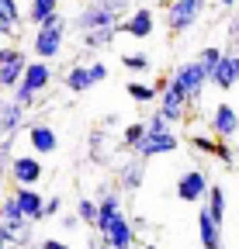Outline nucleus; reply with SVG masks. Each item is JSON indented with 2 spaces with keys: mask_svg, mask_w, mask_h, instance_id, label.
Returning <instances> with one entry per match:
<instances>
[{
  "mask_svg": "<svg viewBox=\"0 0 239 249\" xmlns=\"http://www.w3.org/2000/svg\"><path fill=\"white\" fill-rule=\"evenodd\" d=\"M132 7V0H87L83 11L76 14L73 28L76 31H94V28H118Z\"/></svg>",
  "mask_w": 239,
  "mask_h": 249,
  "instance_id": "f257e3e1",
  "label": "nucleus"
},
{
  "mask_svg": "<svg viewBox=\"0 0 239 249\" xmlns=\"http://www.w3.org/2000/svg\"><path fill=\"white\" fill-rule=\"evenodd\" d=\"M52 87V66L45 59H28V66L21 73V83L11 90V97L21 104V107H32L42 93Z\"/></svg>",
  "mask_w": 239,
  "mask_h": 249,
  "instance_id": "f03ea898",
  "label": "nucleus"
},
{
  "mask_svg": "<svg viewBox=\"0 0 239 249\" xmlns=\"http://www.w3.org/2000/svg\"><path fill=\"white\" fill-rule=\"evenodd\" d=\"M63 45H66V18H63V11H59L52 21H45V24L35 28L32 52H35V59H45L49 62V59H59Z\"/></svg>",
  "mask_w": 239,
  "mask_h": 249,
  "instance_id": "7ed1b4c3",
  "label": "nucleus"
},
{
  "mask_svg": "<svg viewBox=\"0 0 239 249\" xmlns=\"http://www.w3.org/2000/svg\"><path fill=\"white\" fill-rule=\"evenodd\" d=\"M204 83H208V73L201 70V62H198V59L181 62V66L170 73V87H173V90H181L184 97H187V104H198V101H201Z\"/></svg>",
  "mask_w": 239,
  "mask_h": 249,
  "instance_id": "20e7f679",
  "label": "nucleus"
},
{
  "mask_svg": "<svg viewBox=\"0 0 239 249\" xmlns=\"http://www.w3.org/2000/svg\"><path fill=\"white\" fill-rule=\"evenodd\" d=\"M7 173H11V183H14V187H38L42 177H45L42 156H35V152H21V156H18V152H14Z\"/></svg>",
  "mask_w": 239,
  "mask_h": 249,
  "instance_id": "39448f33",
  "label": "nucleus"
},
{
  "mask_svg": "<svg viewBox=\"0 0 239 249\" xmlns=\"http://www.w3.org/2000/svg\"><path fill=\"white\" fill-rule=\"evenodd\" d=\"M201 14H204V0H173L166 7V28L173 35H184L201 21Z\"/></svg>",
  "mask_w": 239,
  "mask_h": 249,
  "instance_id": "423d86ee",
  "label": "nucleus"
},
{
  "mask_svg": "<svg viewBox=\"0 0 239 249\" xmlns=\"http://www.w3.org/2000/svg\"><path fill=\"white\" fill-rule=\"evenodd\" d=\"M208 191H212V180H208V173L198 170V166H191V170H184L177 177V197L184 204H204Z\"/></svg>",
  "mask_w": 239,
  "mask_h": 249,
  "instance_id": "0eeeda50",
  "label": "nucleus"
},
{
  "mask_svg": "<svg viewBox=\"0 0 239 249\" xmlns=\"http://www.w3.org/2000/svg\"><path fill=\"white\" fill-rule=\"evenodd\" d=\"M24 66H28V59H24L21 49H14V45H4V49H0V90L11 93V90L21 83Z\"/></svg>",
  "mask_w": 239,
  "mask_h": 249,
  "instance_id": "6e6552de",
  "label": "nucleus"
},
{
  "mask_svg": "<svg viewBox=\"0 0 239 249\" xmlns=\"http://www.w3.org/2000/svg\"><path fill=\"white\" fill-rule=\"evenodd\" d=\"M177 145H181V139H177V128L170 132H146L142 142L132 149L139 160H153V156H166V152H177Z\"/></svg>",
  "mask_w": 239,
  "mask_h": 249,
  "instance_id": "1a4fd4ad",
  "label": "nucleus"
},
{
  "mask_svg": "<svg viewBox=\"0 0 239 249\" xmlns=\"http://www.w3.org/2000/svg\"><path fill=\"white\" fill-rule=\"evenodd\" d=\"M118 31H125V35H132V38L146 42V38H149V35L156 31V14H153V7H146V4L132 7V11H129L125 18H122Z\"/></svg>",
  "mask_w": 239,
  "mask_h": 249,
  "instance_id": "9d476101",
  "label": "nucleus"
},
{
  "mask_svg": "<svg viewBox=\"0 0 239 249\" xmlns=\"http://www.w3.org/2000/svg\"><path fill=\"white\" fill-rule=\"evenodd\" d=\"M187 107H191V104H187V97H184L181 90H173V87H170V80H166V87L160 90V97H156V111L173 124V128H177V124L187 118Z\"/></svg>",
  "mask_w": 239,
  "mask_h": 249,
  "instance_id": "9b49d317",
  "label": "nucleus"
},
{
  "mask_svg": "<svg viewBox=\"0 0 239 249\" xmlns=\"http://www.w3.org/2000/svg\"><path fill=\"white\" fill-rule=\"evenodd\" d=\"M208 124H212V135H215V139H225V142H229V139L239 135V111H236L232 104H215Z\"/></svg>",
  "mask_w": 239,
  "mask_h": 249,
  "instance_id": "f8f14e48",
  "label": "nucleus"
},
{
  "mask_svg": "<svg viewBox=\"0 0 239 249\" xmlns=\"http://www.w3.org/2000/svg\"><path fill=\"white\" fill-rule=\"evenodd\" d=\"M11 194H14V201H18L21 214H24V222L38 225L42 218H45V197L38 194V187H14Z\"/></svg>",
  "mask_w": 239,
  "mask_h": 249,
  "instance_id": "ddd939ff",
  "label": "nucleus"
},
{
  "mask_svg": "<svg viewBox=\"0 0 239 249\" xmlns=\"http://www.w3.org/2000/svg\"><path fill=\"white\" fill-rule=\"evenodd\" d=\"M28 145H32L35 156H52L59 149V132L49 121H35V124H28Z\"/></svg>",
  "mask_w": 239,
  "mask_h": 249,
  "instance_id": "4468645a",
  "label": "nucleus"
},
{
  "mask_svg": "<svg viewBox=\"0 0 239 249\" xmlns=\"http://www.w3.org/2000/svg\"><path fill=\"white\" fill-rule=\"evenodd\" d=\"M104 242H108V249H135V229L125 211L111 222V229L104 232Z\"/></svg>",
  "mask_w": 239,
  "mask_h": 249,
  "instance_id": "2eb2a0df",
  "label": "nucleus"
},
{
  "mask_svg": "<svg viewBox=\"0 0 239 249\" xmlns=\"http://www.w3.org/2000/svg\"><path fill=\"white\" fill-rule=\"evenodd\" d=\"M125 208H122V194H114V191H104L101 194V201H97V222H94V232L97 235H104L108 229H111V222L118 214H122Z\"/></svg>",
  "mask_w": 239,
  "mask_h": 249,
  "instance_id": "dca6fc26",
  "label": "nucleus"
},
{
  "mask_svg": "<svg viewBox=\"0 0 239 249\" xmlns=\"http://www.w3.org/2000/svg\"><path fill=\"white\" fill-rule=\"evenodd\" d=\"M198 239H201L204 249H222V222L204 204L198 211Z\"/></svg>",
  "mask_w": 239,
  "mask_h": 249,
  "instance_id": "f3484780",
  "label": "nucleus"
},
{
  "mask_svg": "<svg viewBox=\"0 0 239 249\" xmlns=\"http://www.w3.org/2000/svg\"><path fill=\"white\" fill-rule=\"evenodd\" d=\"M24 111H28V107H21L14 97L0 101V139L18 135V132L24 128Z\"/></svg>",
  "mask_w": 239,
  "mask_h": 249,
  "instance_id": "a211bd4d",
  "label": "nucleus"
},
{
  "mask_svg": "<svg viewBox=\"0 0 239 249\" xmlns=\"http://www.w3.org/2000/svg\"><path fill=\"white\" fill-rule=\"evenodd\" d=\"M63 87H66L70 93H87V90H94L97 80H94L91 62H73V66L66 70V76H63Z\"/></svg>",
  "mask_w": 239,
  "mask_h": 249,
  "instance_id": "6ab92c4d",
  "label": "nucleus"
},
{
  "mask_svg": "<svg viewBox=\"0 0 239 249\" xmlns=\"http://www.w3.org/2000/svg\"><path fill=\"white\" fill-rule=\"evenodd\" d=\"M142 180H146V160H139V156H132V160H125L118 166V187L125 194H135L142 187Z\"/></svg>",
  "mask_w": 239,
  "mask_h": 249,
  "instance_id": "aec40b11",
  "label": "nucleus"
},
{
  "mask_svg": "<svg viewBox=\"0 0 239 249\" xmlns=\"http://www.w3.org/2000/svg\"><path fill=\"white\" fill-rule=\"evenodd\" d=\"M212 83L215 90H232L236 83H239V66H236V59H232V52H225L222 59H219V66L212 70Z\"/></svg>",
  "mask_w": 239,
  "mask_h": 249,
  "instance_id": "412c9836",
  "label": "nucleus"
},
{
  "mask_svg": "<svg viewBox=\"0 0 239 249\" xmlns=\"http://www.w3.org/2000/svg\"><path fill=\"white\" fill-rule=\"evenodd\" d=\"M163 87H166V80H160V83H153V87L142 83V80H129V83H125V93H129L135 104H153V101L160 97Z\"/></svg>",
  "mask_w": 239,
  "mask_h": 249,
  "instance_id": "4be33fe9",
  "label": "nucleus"
},
{
  "mask_svg": "<svg viewBox=\"0 0 239 249\" xmlns=\"http://www.w3.org/2000/svg\"><path fill=\"white\" fill-rule=\"evenodd\" d=\"M55 14H59V0H28V11H24V18L32 21L35 28L52 21Z\"/></svg>",
  "mask_w": 239,
  "mask_h": 249,
  "instance_id": "5701e85b",
  "label": "nucleus"
},
{
  "mask_svg": "<svg viewBox=\"0 0 239 249\" xmlns=\"http://www.w3.org/2000/svg\"><path fill=\"white\" fill-rule=\"evenodd\" d=\"M118 35V28H94V31H80L83 49H108Z\"/></svg>",
  "mask_w": 239,
  "mask_h": 249,
  "instance_id": "b1692460",
  "label": "nucleus"
},
{
  "mask_svg": "<svg viewBox=\"0 0 239 249\" xmlns=\"http://www.w3.org/2000/svg\"><path fill=\"white\" fill-rule=\"evenodd\" d=\"M0 222H7V225L14 229V235H18L21 225H28V222H24V214H21V208H18V201H14V194L0 197Z\"/></svg>",
  "mask_w": 239,
  "mask_h": 249,
  "instance_id": "393cba45",
  "label": "nucleus"
},
{
  "mask_svg": "<svg viewBox=\"0 0 239 249\" xmlns=\"http://www.w3.org/2000/svg\"><path fill=\"white\" fill-rule=\"evenodd\" d=\"M204 208L212 211L219 222H225V191L219 183H212V191H208V197H204Z\"/></svg>",
  "mask_w": 239,
  "mask_h": 249,
  "instance_id": "a878e982",
  "label": "nucleus"
},
{
  "mask_svg": "<svg viewBox=\"0 0 239 249\" xmlns=\"http://www.w3.org/2000/svg\"><path fill=\"white\" fill-rule=\"evenodd\" d=\"M142 135H146V121H132V124H125V128H122V142H118V145L132 152V149L142 142Z\"/></svg>",
  "mask_w": 239,
  "mask_h": 249,
  "instance_id": "bb28decb",
  "label": "nucleus"
},
{
  "mask_svg": "<svg viewBox=\"0 0 239 249\" xmlns=\"http://www.w3.org/2000/svg\"><path fill=\"white\" fill-rule=\"evenodd\" d=\"M225 55V49H219V45H204L201 49V55H198V62H201V70L208 73V80H212V70L219 66V59Z\"/></svg>",
  "mask_w": 239,
  "mask_h": 249,
  "instance_id": "cd10ccee",
  "label": "nucleus"
},
{
  "mask_svg": "<svg viewBox=\"0 0 239 249\" xmlns=\"http://www.w3.org/2000/svg\"><path fill=\"white\" fill-rule=\"evenodd\" d=\"M76 218H80V225H94L97 222V201L94 197H76Z\"/></svg>",
  "mask_w": 239,
  "mask_h": 249,
  "instance_id": "c85d7f7f",
  "label": "nucleus"
},
{
  "mask_svg": "<svg viewBox=\"0 0 239 249\" xmlns=\"http://www.w3.org/2000/svg\"><path fill=\"white\" fill-rule=\"evenodd\" d=\"M122 66L132 73H149L153 59H149V52H129V55H122Z\"/></svg>",
  "mask_w": 239,
  "mask_h": 249,
  "instance_id": "c756f323",
  "label": "nucleus"
},
{
  "mask_svg": "<svg viewBox=\"0 0 239 249\" xmlns=\"http://www.w3.org/2000/svg\"><path fill=\"white\" fill-rule=\"evenodd\" d=\"M14 145H18V135L0 139V173H7V166H11V160H14Z\"/></svg>",
  "mask_w": 239,
  "mask_h": 249,
  "instance_id": "7c9ffc66",
  "label": "nucleus"
},
{
  "mask_svg": "<svg viewBox=\"0 0 239 249\" xmlns=\"http://www.w3.org/2000/svg\"><path fill=\"white\" fill-rule=\"evenodd\" d=\"M187 142H191V149H194V152H204V156H215V145H219V139H215V135H191Z\"/></svg>",
  "mask_w": 239,
  "mask_h": 249,
  "instance_id": "2f4dec72",
  "label": "nucleus"
},
{
  "mask_svg": "<svg viewBox=\"0 0 239 249\" xmlns=\"http://www.w3.org/2000/svg\"><path fill=\"white\" fill-rule=\"evenodd\" d=\"M0 18H7V21L21 24V21H24V11H21L18 0H0Z\"/></svg>",
  "mask_w": 239,
  "mask_h": 249,
  "instance_id": "473e14b6",
  "label": "nucleus"
},
{
  "mask_svg": "<svg viewBox=\"0 0 239 249\" xmlns=\"http://www.w3.org/2000/svg\"><path fill=\"white\" fill-rule=\"evenodd\" d=\"M215 160H219V163H225V166H232V163H236V149H232L225 139H219V145H215Z\"/></svg>",
  "mask_w": 239,
  "mask_h": 249,
  "instance_id": "72a5a7b5",
  "label": "nucleus"
},
{
  "mask_svg": "<svg viewBox=\"0 0 239 249\" xmlns=\"http://www.w3.org/2000/svg\"><path fill=\"white\" fill-rule=\"evenodd\" d=\"M91 160L104 163V128H97V132L91 135Z\"/></svg>",
  "mask_w": 239,
  "mask_h": 249,
  "instance_id": "f704fd0d",
  "label": "nucleus"
},
{
  "mask_svg": "<svg viewBox=\"0 0 239 249\" xmlns=\"http://www.w3.org/2000/svg\"><path fill=\"white\" fill-rule=\"evenodd\" d=\"M170 128H173V124H170L160 111H156V114H149V121H146V132H170Z\"/></svg>",
  "mask_w": 239,
  "mask_h": 249,
  "instance_id": "c9c22d12",
  "label": "nucleus"
},
{
  "mask_svg": "<svg viewBox=\"0 0 239 249\" xmlns=\"http://www.w3.org/2000/svg\"><path fill=\"white\" fill-rule=\"evenodd\" d=\"M225 38H229L232 49H239V11L232 14V21H229V28H225Z\"/></svg>",
  "mask_w": 239,
  "mask_h": 249,
  "instance_id": "e433bc0d",
  "label": "nucleus"
},
{
  "mask_svg": "<svg viewBox=\"0 0 239 249\" xmlns=\"http://www.w3.org/2000/svg\"><path fill=\"white\" fill-rule=\"evenodd\" d=\"M32 239H35V232H32V222H28V225H21V229H18V235H14V242H18V246H24V249H28V246H35Z\"/></svg>",
  "mask_w": 239,
  "mask_h": 249,
  "instance_id": "4c0bfd02",
  "label": "nucleus"
},
{
  "mask_svg": "<svg viewBox=\"0 0 239 249\" xmlns=\"http://www.w3.org/2000/svg\"><path fill=\"white\" fill-rule=\"evenodd\" d=\"M63 214V197H45V218H59Z\"/></svg>",
  "mask_w": 239,
  "mask_h": 249,
  "instance_id": "58836bf2",
  "label": "nucleus"
},
{
  "mask_svg": "<svg viewBox=\"0 0 239 249\" xmlns=\"http://www.w3.org/2000/svg\"><path fill=\"white\" fill-rule=\"evenodd\" d=\"M18 28H21V24L7 21V18H0V38H14V35H18Z\"/></svg>",
  "mask_w": 239,
  "mask_h": 249,
  "instance_id": "ea45409f",
  "label": "nucleus"
},
{
  "mask_svg": "<svg viewBox=\"0 0 239 249\" xmlns=\"http://www.w3.org/2000/svg\"><path fill=\"white\" fill-rule=\"evenodd\" d=\"M38 249H73L70 242H63V239H42L38 242Z\"/></svg>",
  "mask_w": 239,
  "mask_h": 249,
  "instance_id": "a19ab883",
  "label": "nucleus"
},
{
  "mask_svg": "<svg viewBox=\"0 0 239 249\" xmlns=\"http://www.w3.org/2000/svg\"><path fill=\"white\" fill-rule=\"evenodd\" d=\"M59 225H63V229H80V218H76V211H70V214H59Z\"/></svg>",
  "mask_w": 239,
  "mask_h": 249,
  "instance_id": "79ce46f5",
  "label": "nucleus"
},
{
  "mask_svg": "<svg viewBox=\"0 0 239 249\" xmlns=\"http://www.w3.org/2000/svg\"><path fill=\"white\" fill-rule=\"evenodd\" d=\"M87 249H108V242H104V235H97V239L91 235V246H87Z\"/></svg>",
  "mask_w": 239,
  "mask_h": 249,
  "instance_id": "37998d69",
  "label": "nucleus"
},
{
  "mask_svg": "<svg viewBox=\"0 0 239 249\" xmlns=\"http://www.w3.org/2000/svg\"><path fill=\"white\" fill-rule=\"evenodd\" d=\"M222 7H239V0H219Z\"/></svg>",
  "mask_w": 239,
  "mask_h": 249,
  "instance_id": "c03bdc74",
  "label": "nucleus"
},
{
  "mask_svg": "<svg viewBox=\"0 0 239 249\" xmlns=\"http://www.w3.org/2000/svg\"><path fill=\"white\" fill-rule=\"evenodd\" d=\"M139 249H160V246H156V242H146V246H139Z\"/></svg>",
  "mask_w": 239,
  "mask_h": 249,
  "instance_id": "a18cd8bd",
  "label": "nucleus"
},
{
  "mask_svg": "<svg viewBox=\"0 0 239 249\" xmlns=\"http://www.w3.org/2000/svg\"><path fill=\"white\" fill-rule=\"evenodd\" d=\"M7 246H11V242H7V239H4V235H0V249H7Z\"/></svg>",
  "mask_w": 239,
  "mask_h": 249,
  "instance_id": "49530a36",
  "label": "nucleus"
},
{
  "mask_svg": "<svg viewBox=\"0 0 239 249\" xmlns=\"http://www.w3.org/2000/svg\"><path fill=\"white\" fill-rule=\"evenodd\" d=\"M232 59H236V66H239V49H232Z\"/></svg>",
  "mask_w": 239,
  "mask_h": 249,
  "instance_id": "de8ad7c7",
  "label": "nucleus"
},
{
  "mask_svg": "<svg viewBox=\"0 0 239 249\" xmlns=\"http://www.w3.org/2000/svg\"><path fill=\"white\" fill-rule=\"evenodd\" d=\"M7 249H24V246H18V242H11V246H7Z\"/></svg>",
  "mask_w": 239,
  "mask_h": 249,
  "instance_id": "09e8293b",
  "label": "nucleus"
},
{
  "mask_svg": "<svg viewBox=\"0 0 239 249\" xmlns=\"http://www.w3.org/2000/svg\"><path fill=\"white\" fill-rule=\"evenodd\" d=\"M4 42H7V38H0V49H4Z\"/></svg>",
  "mask_w": 239,
  "mask_h": 249,
  "instance_id": "8fccbe9b",
  "label": "nucleus"
},
{
  "mask_svg": "<svg viewBox=\"0 0 239 249\" xmlns=\"http://www.w3.org/2000/svg\"><path fill=\"white\" fill-rule=\"evenodd\" d=\"M28 249H38V246H28Z\"/></svg>",
  "mask_w": 239,
  "mask_h": 249,
  "instance_id": "3c124183",
  "label": "nucleus"
},
{
  "mask_svg": "<svg viewBox=\"0 0 239 249\" xmlns=\"http://www.w3.org/2000/svg\"><path fill=\"white\" fill-rule=\"evenodd\" d=\"M0 93H4V90H0Z\"/></svg>",
  "mask_w": 239,
  "mask_h": 249,
  "instance_id": "603ef678",
  "label": "nucleus"
}]
</instances>
